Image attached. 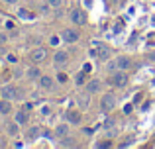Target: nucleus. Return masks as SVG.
I'll return each instance as SVG.
<instances>
[{"label":"nucleus","instance_id":"obj_1","mask_svg":"<svg viewBox=\"0 0 155 149\" xmlns=\"http://www.w3.org/2000/svg\"><path fill=\"white\" fill-rule=\"evenodd\" d=\"M128 80H130L128 71H120V69H116V71H112V73H110L108 83L112 84V86H116V88H124L126 84H128Z\"/></svg>","mask_w":155,"mask_h":149},{"label":"nucleus","instance_id":"obj_2","mask_svg":"<svg viewBox=\"0 0 155 149\" xmlns=\"http://www.w3.org/2000/svg\"><path fill=\"white\" fill-rule=\"evenodd\" d=\"M92 45H94V49H92V55L96 57V61H108L110 55H112V53H110V47L104 45L102 41H94Z\"/></svg>","mask_w":155,"mask_h":149},{"label":"nucleus","instance_id":"obj_3","mask_svg":"<svg viewBox=\"0 0 155 149\" xmlns=\"http://www.w3.org/2000/svg\"><path fill=\"white\" fill-rule=\"evenodd\" d=\"M0 96L2 98H6V100H22L24 98V94H22V90H18L16 86H12V84H6V86H2L0 88Z\"/></svg>","mask_w":155,"mask_h":149},{"label":"nucleus","instance_id":"obj_4","mask_svg":"<svg viewBox=\"0 0 155 149\" xmlns=\"http://www.w3.org/2000/svg\"><path fill=\"white\" fill-rule=\"evenodd\" d=\"M114 108H116V96H114L112 92L102 94V98H100V110H102L104 114H108V112H112Z\"/></svg>","mask_w":155,"mask_h":149},{"label":"nucleus","instance_id":"obj_5","mask_svg":"<svg viewBox=\"0 0 155 149\" xmlns=\"http://www.w3.org/2000/svg\"><path fill=\"white\" fill-rule=\"evenodd\" d=\"M61 39H63L67 45H71V43H77V41H79L81 35H79V31L73 30V28H65V30L61 31Z\"/></svg>","mask_w":155,"mask_h":149},{"label":"nucleus","instance_id":"obj_6","mask_svg":"<svg viewBox=\"0 0 155 149\" xmlns=\"http://www.w3.org/2000/svg\"><path fill=\"white\" fill-rule=\"evenodd\" d=\"M130 67H132V59L126 57V55H120V57H118L116 61L110 65V71H116V69H120V71H128Z\"/></svg>","mask_w":155,"mask_h":149},{"label":"nucleus","instance_id":"obj_7","mask_svg":"<svg viewBox=\"0 0 155 149\" xmlns=\"http://www.w3.org/2000/svg\"><path fill=\"white\" fill-rule=\"evenodd\" d=\"M71 22L77 24V26H84L87 24V14H84V10H79V8H75V10H71Z\"/></svg>","mask_w":155,"mask_h":149},{"label":"nucleus","instance_id":"obj_8","mask_svg":"<svg viewBox=\"0 0 155 149\" xmlns=\"http://www.w3.org/2000/svg\"><path fill=\"white\" fill-rule=\"evenodd\" d=\"M53 63H55V67H57V69L65 67V65L69 63V53H67V51H61V49H59L55 55H53Z\"/></svg>","mask_w":155,"mask_h":149},{"label":"nucleus","instance_id":"obj_9","mask_svg":"<svg viewBox=\"0 0 155 149\" xmlns=\"http://www.w3.org/2000/svg\"><path fill=\"white\" fill-rule=\"evenodd\" d=\"M14 122L20 124V126H28V124H30V112L24 110V108H22V110H18L14 114Z\"/></svg>","mask_w":155,"mask_h":149},{"label":"nucleus","instance_id":"obj_10","mask_svg":"<svg viewBox=\"0 0 155 149\" xmlns=\"http://www.w3.org/2000/svg\"><path fill=\"white\" fill-rule=\"evenodd\" d=\"M84 90L91 92V94L100 92V90H102V83H100L98 79H91V80H87V84H84Z\"/></svg>","mask_w":155,"mask_h":149},{"label":"nucleus","instance_id":"obj_11","mask_svg":"<svg viewBox=\"0 0 155 149\" xmlns=\"http://www.w3.org/2000/svg\"><path fill=\"white\" fill-rule=\"evenodd\" d=\"M65 122H69V124H81V110H75V108L67 110V112H65Z\"/></svg>","mask_w":155,"mask_h":149},{"label":"nucleus","instance_id":"obj_12","mask_svg":"<svg viewBox=\"0 0 155 149\" xmlns=\"http://www.w3.org/2000/svg\"><path fill=\"white\" fill-rule=\"evenodd\" d=\"M77 104H79L81 110H84V108H88V104H91V92H79V96H77Z\"/></svg>","mask_w":155,"mask_h":149},{"label":"nucleus","instance_id":"obj_13","mask_svg":"<svg viewBox=\"0 0 155 149\" xmlns=\"http://www.w3.org/2000/svg\"><path fill=\"white\" fill-rule=\"evenodd\" d=\"M45 57H47V51L43 49V47H35V49L31 51V61L34 63H41Z\"/></svg>","mask_w":155,"mask_h":149},{"label":"nucleus","instance_id":"obj_14","mask_svg":"<svg viewBox=\"0 0 155 149\" xmlns=\"http://www.w3.org/2000/svg\"><path fill=\"white\" fill-rule=\"evenodd\" d=\"M53 84H55L53 76H49V75H41V76H39V86H41V88L49 90V88H53Z\"/></svg>","mask_w":155,"mask_h":149},{"label":"nucleus","instance_id":"obj_15","mask_svg":"<svg viewBox=\"0 0 155 149\" xmlns=\"http://www.w3.org/2000/svg\"><path fill=\"white\" fill-rule=\"evenodd\" d=\"M12 112V100L0 98V116H8Z\"/></svg>","mask_w":155,"mask_h":149},{"label":"nucleus","instance_id":"obj_16","mask_svg":"<svg viewBox=\"0 0 155 149\" xmlns=\"http://www.w3.org/2000/svg\"><path fill=\"white\" fill-rule=\"evenodd\" d=\"M69 126L71 124H57V128H55V138H65V135H69Z\"/></svg>","mask_w":155,"mask_h":149},{"label":"nucleus","instance_id":"obj_17","mask_svg":"<svg viewBox=\"0 0 155 149\" xmlns=\"http://www.w3.org/2000/svg\"><path fill=\"white\" fill-rule=\"evenodd\" d=\"M26 76L30 80H39V76H41V71L38 69V67H30V69L26 71Z\"/></svg>","mask_w":155,"mask_h":149},{"label":"nucleus","instance_id":"obj_18","mask_svg":"<svg viewBox=\"0 0 155 149\" xmlns=\"http://www.w3.org/2000/svg\"><path fill=\"white\" fill-rule=\"evenodd\" d=\"M6 130H8V134H10V135H18V131H20V124L10 122V124L6 126Z\"/></svg>","mask_w":155,"mask_h":149},{"label":"nucleus","instance_id":"obj_19","mask_svg":"<svg viewBox=\"0 0 155 149\" xmlns=\"http://www.w3.org/2000/svg\"><path fill=\"white\" fill-rule=\"evenodd\" d=\"M61 139H63V141L59 143L61 147H75V145H77V143L73 141V138H69V135H65V138H61Z\"/></svg>","mask_w":155,"mask_h":149},{"label":"nucleus","instance_id":"obj_20","mask_svg":"<svg viewBox=\"0 0 155 149\" xmlns=\"http://www.w3.org/2000/svg\"><path fill=\"white\" fill-rule=\"evenodd\" d=\"M39 134H41L39 128H30V130H28V138H30V139H38Z\"/></svg>","mask_w":155,"mask_h":149},{"label":"nucleus","instance_id":"obj_21","mask_svg":"<svg viewBox=\"0 0 155 149\" xmlns=\"http://www.w3.org/2000/svg\"><path fill=\"white\" fill-rule=\"evenodd\" d=\"M18 16H20V18H24V20H34V14L28 12V10H24V8H20V10H18Z\"/></svg>","mask_w":155,"mask_h":149},{"label":"nucleus","instance_id":"obj_22","mask_svg":"<svg viewBox=\"0 0 155 149\" xmlns=\"http://www.w3.org/2000/svg\"><path fill=\"white\" fill-rule=\"evenodd\" d=\"M75 83L79 84V86L87 84V75H84V73H79V75H77V79H75Z\"/></svg>","mask_w":155,"mask_h":149},{"label":"nucleus","instance_id":"obj_23","mask_svg":"<svg viewBox=\"0 0 155 149\" xmlns=\"http://www.w3.org/2000/svg\"><path fill=\"white\" fill-rule=\"evenodd\" d=\"M67 80H69L67 73H57V83H59V84H67Z\"/></svg>","mask_w":155,"mask_h":149},{"label":"nucleus","instance_id":"obj_24","mask_svg":"<svg viewBox=\"0 0 155 149\" xmlns=\"http://www.w3.org/2000/svg\"><path fill=\"white\" fill-rule=\"evenodd\" d=\"M45 2H47V4H49V6H51V8H59V6H61V4H63V0H45Z\"/></svg>","mask_w":155,"mask_h":149},{"label":"nucleus","instance_id":"obj_25","mask_svg":"<svg viewBox=\"0 0 155 149\" xmlns=\"http://www.w3.org/2000/svg\"><path fill=\"white\" fill-rule=\"evenodd\" d=\"M132 110H134L132 104H126V106H124V114H132Z\"/></svg>","mask_w":155,"mask_h":149},{"label":"nucleus","instance_id":"obj_26","mask_svg":"<svg viewBox=\"0 0 155 149\" xmlns=\"http://www.w3.org/2000/svg\"><path fill=\"white\" fill-rule=\"evenodd\" d=\"M8 41V37H6V34H2V31H0V45H4V43Z\"/></svg>","mask_w":155,"mask_h":149},{"label":"nucleus","instance_id":"obj_27","mask_svg":"<svg viewBox=\"0 0 155 149\" xmlns=\"http://www.w3.org/2000/svg\"><path fill=\"white\" fill-rule=\"evenodd\" d=\"M49 41H51V45H59V37H57V35H53Z\"/></svg>","mask_w":155,"mask_h":149},{"label":"nucleus","instance_id":"obj_28","mask_svg":"<svg viewBox=\"0 0 155 149\" xmlns=\"http://www.w3.org/2000/svg\"><path fill=\"white\" fill-rule=\"evenodd\" d=\"M8 61H10V63H18V57H16V55H8Z\"/></svg>","mask_w":155,"mask_h":149},{"label":"nucleus","instance_id":"obj_29","mask_svg":"<svg viewBox=\"0 0 155 149\" xmlns=\"http://www.w3.org/2000/svg\"><path fill=\"white\" fill-rule=\"evenodd\" d=\"M6 4H18V0H4Z\"/></svg>","mask_w":155,"mask_h":149},{"label":"nucleus","instance_id":"obj_30","mask_svg":"<svg viewBox=\"0 0 155 149\" xmlns=\"http://www.w3.org/2000/svg\"><path fill=\"white\" fill-rule=\"evenodd\" d=\"M0 98H2V96H0Z\"/></svg>","mask_w":155,"mask_h":149}]
</instances>
